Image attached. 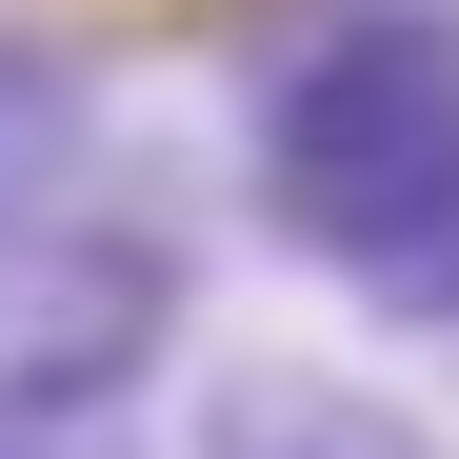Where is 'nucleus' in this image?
<instances>
[{
	"label": "nucleus",
	"mask_w": 459,
	"mask_h": 459,
	"mask_svg": "<svg viewBox=\"0 0 459 459\" xmlns=\"http://www.w3.org/2000/svg\"><path fill=\"white\" fill-rule=\"evenodd\" d=\"M260 220L320 280L400 299L439 240H459V0H340V21H299L260 60Z\"/></svg>",
	"instance_id": "1"
},
{
	"label": "nucleus",
	"mask_w": 459,
	"mask_h": 459,
	"mask_svg": "<svg viewBox=\"0 0 459 459\" xmlns=\"http://www.w3.org/2000/svg\"><path fill=\"white\" fill-rule=\"evenodd\" d=\"M180 299H200L180 220H21L0 240V379L21 400H140Z\"/></svg>",
	"instance_id": "2"
},
{
	"label": "nucleus",
	"mask_w": 459,
	"mask_h": 459,
	"mask_svg": "<svg viewBox=\"0 0 459 459\" xmlns=\"http://www.w3.org/2000/svg\"><path fill=\"white\" fill-rule=\"evenodd\" d=\"M200 459H439V420L379 400V379H299V359H260V379H220V400H200Z\"/></svg>",
	"instance_id": "3"
},
{
	"label": "nucleus",
	"mask_w": 459,
	"mask_h": 459,
	"mask_svg": "<svg viewBox=\"0 0 459 459\" xmlns=\"http://www.w3.org/2000/svg\"><path fill=\"white\" fill-rule=\"evenodd\" d=\"M81 160H100V100H81V60L0 21V240H21V220H60V180H81Z\"/></svg>",
	"instance_id": "4"
},
{
	"label": "nucleus",
	"mask_w": 459,
	"mask_h": 459,
	"mask_svg": "<svg viewBox=\"0 0 459 459\" xmlns=\"http://www.w3.org/2000/svg\"><path fill=\"white\" fill-rule=\"evenodd\" d=\"M0 459H140V400H21L0 379Z\"/></svg>",
	"instance_id": "5"
},
{
	"label": "nucleus",
	"mask_w": 459,
	"mask_h": 459,
	"mask_svg": "<svg viewBox=\"0 0 459 459\" xmlns=\"http://www.w3.org/2000/svg\"><path fill=\"white\" fill-rule=\"evenodd\" d=\"M400 320H459V240H439V260H420V280H400Z\"/></svg>",
	"instance_id": "6"
}]
</instances>
